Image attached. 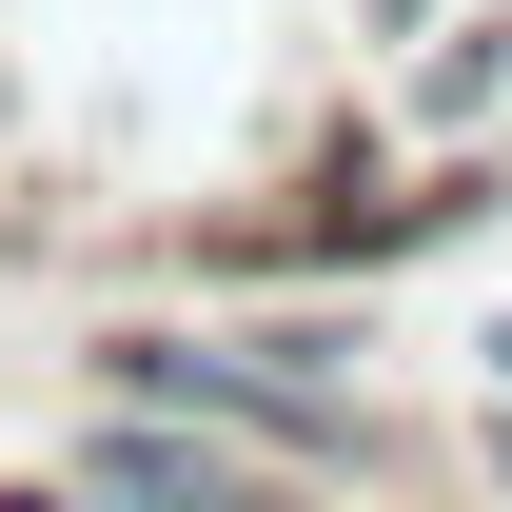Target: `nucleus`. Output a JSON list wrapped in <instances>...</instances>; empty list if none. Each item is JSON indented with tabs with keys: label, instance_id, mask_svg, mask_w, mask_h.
<instances>
[{
	"label": "nucleus",
	"instance_id": "nucleus-3",
	"mask_svg": "<svg viewBox=\"0 0 512 512\" xmlns=\"http://www.w3.org/2000/svg\"><path fill=\"white\" fill-rule=\"evenodd\" d=\"M473 394H493V414H512V316H473Z\"/></svg>",
	"mask_w": 512,
	"mask_h": 512
},
{
	"label": "nucleus",
	"instance_id": "nucleus-2",
	"mask_svg": "<svg viewBox=\"0 0 512 512\" xmlns=\"http://www.w3.org/2000/svg\"><path fill=\"white\" fill-rule=\"evenodd\" d=\"M355 99L414 158H512V0H434L414 40H355Z\"/></svg>",
	"mask_w": 512,
	"mask_h": 512
},
{
	"label": "nucleus",
	"instance_id": "nucleus-4",
	"mask_svg": "<svg viewBox=\"0 0 512 512\" xmlns=\"http://www.w3.org/2000/svg\"><path fill=\"white\" fill-rule=\"evenodd\" d=\"M414 20H434V0H355V40H414Z\"/></svg>",
	"mask_w": 512,
	"mask_h": 512
},
{
	"label": "nucleus",
	"instance_id": "nucleus-5",
	"mask_svg": "<svg viewBox=\"0 0 512 512\" xmlns=\"http://www.w3.org/2000/svg\"><path fill=\"white\" fill-rule=\"evenodd\" d=\"M0 512H60V493H40V473H0Z\"/></svg>",
	"mask_w": 512,
	"mask_h": 512
},
{
	"label": "nucleus",
	"instance_id": "nucleus-6",
	"mask_svg": "<svg viewBox=\"0 0 512 512\" xmlns=\"http://www.w3.org/2000/svg\"><path fill=\"white\" fill-rule=\"evenodd\" d=\"M0 158H20V79H0Z\"/></svg>",
	"mask_w": 512,
	"mask_h": 512
},
{
	"label": "nucleus",
	"instance_id": "nucleus-1",
	"mask_svg": "<svg viewBox=\"0 0 512 512\" xmlns=\"http://www.w3.org/2000/svg\"><path fill=\"white\" fill-rule=\"evenodd\" d=\"M40 493H60V512H316L296 473H276V453H237V434H178V414H60Z\"/></svg>",
	"mask_w": 512,
	"mask_h": 512
}]
</instances>
